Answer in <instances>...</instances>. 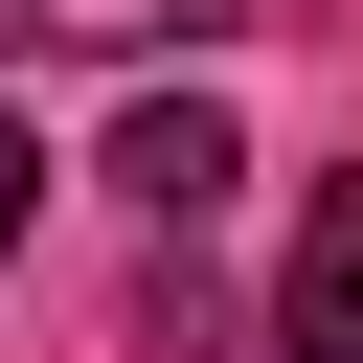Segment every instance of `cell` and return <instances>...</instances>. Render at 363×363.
<instances>
[{"mask_svg": "<svg viewBox=\"0 0 363 363\" xmlns=\"http://www.w3.org/2000/svg\"><path fill=\"white\" fill-rule=\"evenodd\" d=\"M272 363H363V159L295 204V250H272Z\"/></svg>", "mask_w": 363, "mask_h": 363, "instance_id": "1", "label": "cell"}, {"mask_svg": "<svg viewBox=\"0 0 363 363\" xmlns=\"http://www.w3.org/2000/svg\"><path fill=\"white\" fill-rule=\"evenodd\" d=\"M0 23H23V45H113V68H136V45H250V23H295V0H0Z\"/></svg>", "mask_w": 363, "mask_h": 363, "instance_id": "3", "label": "cell"}, {"mask_svg": "<svg viewBox=\"0 0 363 363\" xmlns=\"http://www.w3.org/2000/svg\"><path fill=\"white\" fill-rule=\"evenodd\" d=\"M23 227H45V136L0 113V250H23Z\"/></svg>", "mask_w": 363, "mask_h": 363, "instance_id": "4", "label": "cell"}, {"mask_svg": "<svg viewBox=\"0 0 363 363\" xmlns=\"http://www.w3.org/2000/svg\"><path fill=\"white\" fill-rule=\"evenodd\" d=\"M113 182H136V204H159V227H204V204H227V182H250V136H227V113H204V91H159V113H136V136H113Z\"/></svg>", "mask_w": 363, "mask_h": 363, "instance_id": "2", "label": "cell"}]
</instances>
